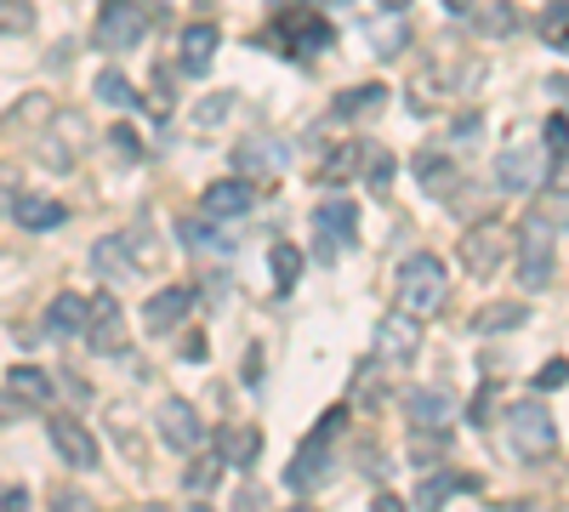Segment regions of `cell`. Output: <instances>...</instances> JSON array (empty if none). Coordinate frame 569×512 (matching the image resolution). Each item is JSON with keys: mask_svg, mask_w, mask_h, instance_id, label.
Here are the masks:
<instances>
[{"mask_svg": "<svg viewBox=\"0 0 569 512\" xmlns=\"http://www.w3.org/2000/svg\"><path fill=\"white\" fill-rule=\"evenodd\" d=\"M558 217L563 205H552V217L547 211L525 217V234H518V279H525V291H547L558 273Z\"/></svg>", "mask_w": 569, "mask_h": 512, "instance_id": "6da1fadb", "label": "cell"}, {"mask_svg": "<svg viewBox=\"0 0 569 512\" xmlns=\"http://www.w3.org/2000/svg\"><path fill=\"white\" fill-rule=\"evenodd\" d=\"M445 291H450V273H445L439 257L421 251V257H410V262L399 268V302H405L410 319L439 313V308H445Z\"/></svg>", "mask_w": 569, "mask_h": 512, "instance_id": "7a4b0ae2", "label": "cell"}, {"mask_svg": "<svg viewBox=\"0 0 569 512\" xmlns=\"http://www.w3.org/2000/svg\"><path fill=\"white\" fill-rule=\"evenodd\" d=\"M330 40H337V29H330L319 12H308L302 0H291V7H284V18H279L273 29H262L268 52H325Z\"/></svg>", "mask_w": 569, "mask_h": 512, "instance_id": "3957f363", "label": "cell"}, {"mask_svg": "<svg viewBox=\"0 0 569 512\" xmlns=\"http://www.w3.org/2000/svg\"><path fill=\"white\" fill-rule=\"evenodd\" d=\"M507 428H512V450L525 455V461H541V455L558 450V428H552L547 404H512L507 410Z\"/></svg>", "mask_w": 569, "mask_h": 512, "instance_id": "277c9868", "label": "cell"}, {"mask_svg": "<svg viewBox=\"0 0 569 512\" xmlns=\"http://www.w3.org/2000/svg\"><path fill=\"white\" fill-rule=\"evenodd\" d=\"M142 29H149V12H142L137 0H103V12H98V46L126 52V46L142 40Z\"/></svg>", "mask_w": 569, "mask_h": 512, "instance_id": "5b68a950", "label": "cell"}, {"mask_svg": "<svg viewBox=\"0 0 569 512\" xmlns=\"http://www.w3.org/2000/svg\"><path fill=\"white\" fill-rule=\"evenodd\" d=\"M291 165V149L279 143V137H246L240 149H233V171L240 177H279Z\"/></svg>", "mask_w": 569, "mask_h": 512, "instance_id": "8992f818", "label": "cell"}, {"mask_svg": "<svg viewBox=\"0 0 569 512\" xmlns=\"http://www.w3.org/2000/svg\"><path fill=\"white\" fill-rule=\"evenodd\" d=\"M313 234H319V257L330 245H353L359 240V205L353 200H330L313 211Z\"/></svg>", "mask_w": 569, "mask_h": 512, "instance_id": "52a82bcc", "label": "cell"}, {"mask_svg": "<svg viewBox=\"0 0 569 512\" xmlns=\"http://www.w3.org/2000/svg\"><path fill=\"white\" fill-rule=\"evenodd\" d=\"M416 348H421V324L410 313H388L382 324H376V359L382 364H405Z\"/></svg>", "mask_w": 569, "mask_h": 512, "instance_id": "ba28073f", "label": "cell"}, {"mask_svg": "<svg viewBox=\"0 0 569 512\" xmlns=\"http://www.w3.org/2000/svg\"><path fill=\"white\" fill-rule=\"evenodd\" d=\"M501 251H507L501 222H479V228H467V234H461V262L472 273H496L501 268Z\"/></svg>", "mask_w": 569, "mask_h": 512, "instance_id": "9c48e42d", "label": "cell"}, {"mask_svg": "<svg viewBox=\"0 0 569 512\" xmlns=\"http://www.w3.org/2000/svg\"><path fill=\"white\" fill-rule=\"evenodd\" d=\"M86 337L98 353H120L126 348V319L114 308V297H98V302H86Z\"/></svg>", "mask_w": 569, "mask_h": 512, "instance_id": "30bf717a", "label": "cell"}, {"mask_svg": "<svg viewBox=\"0 0 569 512\" xmlns=\"http://www.w3.org/2000/svg\"><path fill=\"white\" fill-rule=\"evenodd\" d=\"M160 439H166V444H171L177 455H188V450H200L206 428H200V415H194V404H182V399L160 404Z\"/></svg>", "mask_w": 569, "mask_h": 512, "instance_id": "8fae6325", "label": "cell"}, {"mask_svg": "<svg viewBox=\"0 0 569 512\" xmlns=\"http://www.w3.org/2000/svg\"><path fill=\"white\" fill-rule=\"evenodd\" d=\"M405 415H410V428H421V433H445L456 422V399H445L439 388H416L405 399Z\"/></svg>", "mask_w": 569, "mask_h": 512, "instance_id": "7c38bea8", "label": "cell"}, {"mask_svg": "<svg viewBox=\"0 0 569 512\" xmlns=\"http://www.w3.org/2000/svg\"><path fill=\"white\" fill-rule=\"evenodd\" d=\"M257 205V189L246 177H228V182H211L206 189V222H228V217H246Z\"/></svg>", "mask_w": 569, "mask_h": 512, "instance_id": "4fadbf2b", "label": "cell"}, {"mask_svg": "<svg viewBox=\"0 0 569 512\" xmlns=\"http://www.w3.org/2000/svg\"><path fill=\"white\" fill-rule=\"evenodd\" d=\"M52 444L69 468H98V439H91L74 415H52Z\"/></svg>", "mask_w": 569, "mask_h": 512, "instance_id": "5bb4252c", "label": "cell"}, {"mask_svg": "<svg viewBox=\"0 0 569 512\" xmlns=\"http://www.w3.org/2000/svg\"><path fill=\"white\" fill-rule=\"evenodd\" d=\"M496 182H501L507 194H530L536 182H541V154L536 149H507L496 160Z\"/></svg>", "mask_w": 569, "mask_h": 512, "instance_id": "9a60e30c", "label": "cell"}, {"mask_svg": "<svg viewBox=\"0 0 569 512\" xmlns=\"http://www.w3.org/2000/svg\"><path fill=\"white\" fill-rule=\"evenodd\" d=\"M217 23H194V29H182V40H177V63H182V74H206L211 69V58H217Z\"/></svg>", "mask_w": 569, "mask_h": 512, "instance_id": "2e32d148", "label": "cell"}, {"mask_svg": "<svg viewBox=\"0 0 569 512\" xmlns=\"http://www.w3.org/2000/svg\"><path fill=\"white\" fill-rule=\"evenodd\" d=\"M188 308H194V291H188V285H171V291L149 297V308H142V324H149L154 337H160V331H177Z\"/></svg>", "mask_w": 569, "mask_h": 512, "instance_id": "e0dca14e", "label": "cell"}, {"mask_svg": "<svg viewBox=\"0 0 569 512\" xmlns=\"http://www.w3.org/2000/svg\"><path fill=\"white\" fill-rule=\"evenodd\" d=\"M12 217L29 228V234H46V228H63V222H69V205L46 200V194H18V200H12Z\"/></svg>", "mask_w": 569, "mask_h": 512, "instance_id": "ac0fdd59", "label": "cell"}, {"mask_svg": "<svg viewBox=\"0 0 569 512\" xmlns=\"http://www.w3.org/2000/svg\"><path fill=\"white\" fill-rule=\"evenodd\" d=\"M325 473H330V450H325V439H308L297 450V461L284 468V484H291V490H313Z\"/></svg>", "mask_w": 569, "mask_h": 512, "instance_id": "d6986e66", "label": "cell"}, {"mask_svg": "<svg viewBox=\"0 0 569 512\" xmlns=\"http://www.w3.org/2000/svg\"><path fill=\"white\" fill-rule=\"evenodd\" d=\"M217 444H222V450H217L222 468H228V461H233V468H251L257 450H262V433H257V428H222Z\"/></svg>", "mask_w": 569, "mask_h": 512, "instance_id": "ffe728a7", "label": "cell"}, {"mask_svg": "<svg viewBox=\"0 0 569 512\" xmlns=\"http://www.w3.org/2000/svg\"><path fill=\"white\" fill-rule=\"evenodd\" d=\"M91 268H98L103 279H126L137 262H131V240L126 234H109V240H98L91 245Z\"/></svg>", "mask_w": 569, "mask_h": 512, "instance_id": "44dd1931", "label": "cell"}, {"mask_svg": "<svg viewBox=\"0 0 569 512\" xmlns=\"http://www.w3.org/2000/svg\"><path fill=\"white\" fill-rule=\"evenodd\" d=\"M46 324H52V337H80L86 331V297L63 291L52 308H46Z\"/></svg>", "mask_w": 569, "mask_h": 512, "instance_id": "7402d4cb", "label": "cell"}, {"mask_svg": "<svg viewBox=\"0 0 569 512\" xmlns=\"http://www.w3.org/2000/svg\"><path fill=\"white\" fill-rule=\"evenodd\" d=\"M182 245L211 251V257H233V240L222 234V228H211L206 217H188V222H182Z\"/></svg>", "mask_w": 569, "mask_h": 512, "instance_id": "603a6c76", "label": "cell"}, {"mask_svg": "<svg viewBox=\"0 0 569 512\" xmlns=\"http://www.w3.org/2000/svg\"><path fill=\"white\" fill-rule=\"evenodd\" d=\"M7 388H12L18 399H29V404L52 399V382H46V370H34V364H12V370H7Z\"/></svg>", "mask_w": 569, "mask_h": 512, "instance_id": "cb8c5ba5", "label": "cell"}, {"mask_svg": "<svg viewBox=\"0 0 569 512\" xmlns=\"http://www.w3.org/2000/svg\"><path fill=\"white\" fill-rule=\"evenodd\" d=\"M416 177H421L427 194H450V189H456V165H450L445 154H421V160H416Z\"/></svg>", "mask_w": 569, "mask_h": 512, "instance_id": "d4e9b609", "label": "cell"}, {"mask_svg": "<svg viewBox=\"0 0 569 512\" xmlns=\"http://www.w3.org/2000/svg\"><path fill=\"white\" fill-rule=\"evenodd\" d=\"M268 268H273V291H291L297 279H302V251L279 240V245L268 251Z\"/></svg>", "mask_w": 569, "mask_h": 512, "instance_id": "484cf974", "label": "cell"}, {"mask_svg": "<svg viewBox=\"0 0 569 512\" xmlns=\"http://www.w3.org/2000/svg\"><path fill=\"white\" fill-rule=\"evenodd\" d=\"M98 98L114 103V109H131V103H137V86H131L120 69H103V74H98Z\"/></svg>", "mask_w": 569, "mask_h": 512, "instance_id": "4316f807", "label": "cell"}, {"mask_svg": "<svg viewBox=\"0 0 569 512\" xmlns=\"http://www.w3.org/2000/svg\"><path fill=\"white\" fill-rule=\"evenodd\" d=\"M348 171H365V143H348V149H337V154H330L325 160V182H348Z\"/></svg>", "mask_w": 569, "mask_h": 512, "instance_id": "83f0119b", "label": "cell"}, {"mask_svg": "<svg viewBox=\"0 0 569 512\" xmlns=\"http://www.w3.org/2000/svg\"><path fill=\"white\" fill-rule=\"evenodd\" d=\"M450 490H456V479H450V473H433V479L416 490V512H445Z\"/></svg>", "mask_w": 569, "mask_h": 512, "instance_id": "f1b7e54d", "label": "cell"}, {"mask_svg": "<svg viewBox=\"0 0 569 512\" xmlns=\"http://www.w3.org/2000/svg\"><path fill=\"white\" fill-rule=\"evenodd\" d=\"M512 324H525V308L501 302V308H485L479 319H472V331H512Z\"/></svg>", "mask_w": 569, "mask_h": 512, "instance_id": "f546056e", "label": "cell"}, {"mask_svg": "<svg viewBox=\"0 0 569 512\" xmlns=\"http://www.w3.org/2000/svg\"><path fill=\"white\" fill-rule=\"evenodd\" d=\"M217 479H222V461H217V455H200L194 468H188V479H182V484H188V495H211V484H217Z\"/></svg>", "mask_w": 569, "mask_h": 512, "instance_id": "4dcf8cb0", "label": "cell"}, {"mask_svg": "<svg viewBox=\"0 0 569 512\" xmlns=\"http://www.w3.org/2000/svg\"><path fill=\"white\" fill-rule=\"evenodd\" d=\"M370 109H382V86H359L337 98V114H370Z\"/></svg>", "mask_w": 569, "mask_h": 512, "instance_id": "1f68e13d", "label": "cell"}, {"mask_svg": "<svg viewBox=\"0 0 569 512\" xmlns=\"http://www.w3.org/2000/svg\"><path fill=\"white\" fill-rule=\"evenodd\" d=\"M365 160H370V189H376V194H388V189H393V154L370 143V149H365Z\"/></svg>", "mask_w": 569, "mask_h": 512, "instance_id": "d6a6232c", "label": "cell"}, {"mask_svg": "<svg viewBox=\"0 0 569 512\" xmlns=\"http://www.w3.org/2000/svg\"><path fill=\"white\" fill-rule=\"evenodd\" d=\"M34 12H29V0H0V34H29Z\"/></svg>", "mask_w": 569, "mask_h": 512, "instance_id": "836d02e7", "label": "cell"}, {"mask_svg": "<svg viewBox=\"0 0 569 512\" xmlns=\"http://www.w3.org/2000/svg\"><path fill=\"white\" fill-rule=\"evenodd\" d=\"M228 109H233V98H228V91H217V98H206V103L194 109V126H200V131H211V126H222V120H228Z\"/></svg>", "mask_w": 569, "mask_h": 512, "instance_id": "e575fe53", "label": "cell"}, {"mask_svg": "<svg viewBox=\"0 0 569 512\" xmlns=\"http://www.w3.org/2000/svg\"><path fill=\"white\" fill-rule=\"evenodd\" d=\"M541 34H547V46H563V0H552V7H547Z\"/></svg>", "mask_w": 569, "mask_h": 512, "instance_id": "d590c367", "label": "cell"}, {"mask_svg": "<svg viewBox=\"0 0 569 512\" xmlns=\"http://www.w3.org/2000/svg\"><path fill=\"white\" fill-rule=\"evenodd\" d=\"M563 388V359H552L547 370H536V393H558Z\"/></svg>", "mask_w": 569, "mask_h": 512, "instance_id": "8d00e7d4", "label": "cell"}, {"mask_svg": "<svg viewBox=\"0 0 569 512\" xmlns=\"http://www.w3.org/2000/svg\"><path fill=\"white\" fill-rule=\"evenodd\" d=\"M52 512H91V495H80V490H58V495H52Z\"/></svg>", "mask_w": 569, "mask_h": 512, "instance_id": "74e56055", "label": "cell"}, {"mask_svg": "<svg viewBox=\"0 0 569 512\" xmlns=\"http://www.w3.org/2000/svg\"><path fill=\"white\" fill-rule=\"evenodd\" d=\"M399 46H405V34H399L393 23H388V29H376V58H393Z\"/></svg>", "mask_w": 569, "mask_h": 512, "instance_id": "f35d334b", "label": "cell"}, {"mask_svg": "<svg viewBox=\"0 0 569 512\" xmlns=\"http://www.w3.org/2000/svg\"><path fill=\"white\" fill-rule=\"evenodd\" d=\"M114 149H120V154H142V137H137L131 126H114Z\"/></svg>", "mask_w": 569, "mask_h": 512, "instance_id": "ab89813d", "label": "cell"}, {"mask_svg": "<svg viewBox=\"0 0 569 512\" xmlns=\"http://www.w3.org/2000/svg\"><path fill=\"white\" fill-rule=\"evenodd\" d=\"M547 149H552V160H563V114L547 120Z\"/></svg>", "mask_w": 569, "mask_h": 512, "instance_id": "60d3db41", "label": "cell"}, {"mask_svg": "<svg viewBox=\"0 0 569 512\" xmlns=\"http://www.w3.org/2000/svg\"><path fill=\"white\" fill-rule=\"evenodd\" d=\"M0 512H29V490H7L0 495Z\"/></svg>", "mask_w": 569, "mask_h": 512, "instance_id": "b9f144b4", "label": "cell"}, {"mask_svg": "<svg viewBox=\"0 0 569 512\" xmlns=\"http://www.w3.org/2000/svg\"><path fill=\"white\" fill-rule=\"evenodd\" d=\"M490 399H496V388H485L479 399H472V422H485V415H490Z\"/></svg>", "mask_w": 569, "mask_h": 512, "instance_id": "7bdbcfd3", "label": "cell"}, {"mask_svg": "<svg viewBox=\"0 0 569 512\" xmlns=\"http://www.w3.org/2000/svg\"><path fill=\"white\" fill-rule=\"evenodd\" d=\"M485 29H512V12H507V7H496V12H485Z\"/></svg>", "mask_w": 569, "mask_h": 512, "instance_id": "ee69618b", "label": "cell"}, {"mask_svg": "<svg viewBox=\"0 0 569 512\" xmlns=\"http://www.w3.org/2000/svg\"><path fill=\"white\" fill-rule=\"evenodd\" d=\"M370 512H405V501H399V495H376Z\"/></svg>", "mask_w": 569, "mask_h": 512, "instance_id": "f6af8a7d", "label": "cell"}, {"mask_svg": "<svg viewBox=\"0 0 569 512\" xmlns=\"http://www.w3.org/2000/svg\"><path fill=\"white\" fill-rule=\"evenodd\" d=\"M445 7H450V12H467V7H472V0H445Z\"/></svg>", "mask_w": 569, "mask_h": 512, "instance_id": "bcb514c9", "label": "cell"}, {"mask_svg": "<svg viewBox=\"0 0 569 512\" xmlns=\"http://www.w3.org/2000/svg\"><path fill=\"white\" fill-rule=\"evenodd\" d=\"M382 7H388V12H405V7H410V0H382Z\"/></svg>", "mask_w": 569, "mask_h": 512, "instance_id": "7dc6e473", "label": "cell"}, {"mask_svg": "<svg viewBox=\"0 0 569 512\" xmlns=\"http://www.w3.org/2000/svg\"><path fill=\"white\" fill-rule=\"evenodd\" d=\"M291 512H313V506H291Z\"/></svg>", "mask_w": 569, "mask_h": 512, "instance_id": "c3c4849f", "label": "cell"}, {"mask_svg": "<svg viewBox=\"0 0 569 512\" xmlns=\"http://www.w3.org/2000/svg\"><path fill=\"white\" fill-rule=\"evenodd\" d=\"M149 7H166V0H149Z\"/></svg>", "mask_w": 569, "mask_h": 512, "instance_id": "681fc988", "label": "cell"}]
</instances>
